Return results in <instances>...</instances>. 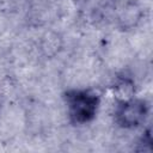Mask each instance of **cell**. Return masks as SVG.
Returning <instances> with one entry per match:
<instances>
[{"mask_svg":"<svg viewBox=\"0 0 153 153\" xmlns=\"http://www.w3.org/2000/svg\"><path fill=\"white\" fill-rule=\"evenodd\" d=\"M99 99L88 91L74 90L67 93V105L74 123H86L91 121L98 109Z\"/></svg>","mask_w":153,"mask_h":153,"instance_id":"obj_1","label":"cell"},{"mask_svg":"<svg viewBox=\"0 0 153 153\" xmlns=\"http://www.w3.org/2000/svg\"><path fill=\"white\" fill-rule=\"evenodd\" d=\"M147 115V105L143 100H127L116 112L118 124L124 128H134L140 126Z\"/></svg>","mask_w":153,"mask_h":153,"instance_id":"obj_2","label":"cell"}]
</instances>
